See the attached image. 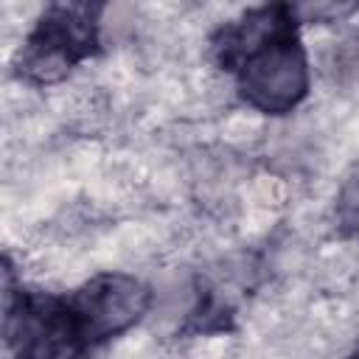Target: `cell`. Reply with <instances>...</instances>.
<instances>
[{"instance_id":"obj_3","label":"cell","mask_w":359,"mask_h":359,"mask_svg":"<svg viewBox=\"0 0 359 359\" xmlns=\"http://www.w3.org/2000/svg\"><path fill=\"white\" fill-rule=\"evenodd\" d=\"M6 272L3 334L14 359H87L93 351L67 294L14 286Z\"/></svg>"},{"instance_id":"obj_5","label":"cell","mask_w":359,"mask_h":359,"mask_svg":"<svg viewBox=\"0 0 359 359\" xmlns=\"http://www.w3.org/2000/svg\"><path fill=\"white\" fill-rule=\"evenodd\" d=\"M337 222L342 224V230L359 233V165L342 182V191L337 196Z\"/></svg>"},{"instance_id":"obj_6","label":"cell","mask_w":359,"mask_h":359,"mask_svg":"<svg viewBox=\"0 0 359 359\" xmlns=\"http://www.w3.org/2000/svg\"><path fill=\"white\" fill-rule=\"evenodd\" d=\"M348 359H359V342H356V345H353V351H351V353H348Z\"/></svg>"},{"instance_id":"obj_4","label":"cell","mask_w":359,"mask_h":359,"mask_svg":"<svg viewBox=\"0 0 359 359\" xmlns=\"http://www.w3.org/2000/svg\"><path fill=\"white\" fill-rule=\"evenodd\" d=\"M67 297L90 348H98L135 328L151 306V289L126 272H101Z\"/></svg>"},{"instance_id":"obj_2","label":"cell","mask_w":359,"mask_h":359,"mask_svg":"<svg viewBox=\"0 0 359 359\" xmlns=\"http://www.w3.org/2000/svg\"><path fill=\"white\" fill-rule=\"evenodd\" d=\"M101 11L98 3L48 6L14 56L17 76L36 87L67 79L101 50Z\"/></svg>"},{"instance_id":"obj_1","label":"cell","mask_w":359,"mask_h":359,"mask_svg":"<svg viewBox=\"0 0 359 359\" xmlns=\"http://www.w3.org/2000/svg\"><path fill=\"white\" fill-rule=\"evenodd\" d=\"M210 50L236 79L241 101L261 115H286L309 95V56L297 8L289 3L255 6L227 20L213 34Z\"/></svg>"}]
</instances>
